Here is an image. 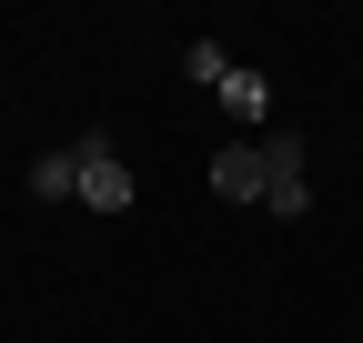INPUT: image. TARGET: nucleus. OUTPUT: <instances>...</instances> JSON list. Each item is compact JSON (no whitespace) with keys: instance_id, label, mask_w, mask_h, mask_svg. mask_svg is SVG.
Segmentation results:
<instances>
[{"instance_id":"nucleus-1","label":"nucleus","mask_w":363,"mask_h":343,"mask_svg":"<svg viewBox=\"0 0 363 343\" xmlns=\"http://www.w3.org/2000/svg\"><path fill=\"white\" fill-rule=\"evenodd\" d=\"M71 162H81V202H91V212H131V202H142V182H131V162H121V142L91 132V142H71Z\"/></svg>"},{"instance_id":"nucleus-2","label":"nucleus","mask_w":363,"mask_h":343,"mask_svg":"<svg viewBox=\"0 0 363 343\" xmlns=\"http://www.w3.org/2000/svg\"><path fill=\"white\" fill-rule=\"evenodd\" d=\"M262 202L283 212V223H303V202H313V192H303V142H293V132L262 142Z\"/></svg>"},{"instance_id":"nucleus-3","label":"nucleus","mask_w":363,"mask_h":343,"mask_svg":"<svg viewBox=\"0 0 363 343\" xmlns=\"http://www.w3.org/2000/svg\"><path fill=\"white\" fill-rule=\"evenodd\" d=\"M212 192L222 202H262V142H222L212 152Z\"/></svg>"},{"instance_id":"nucleus-4","label":"nucleus","mask_w":363,"mask_h":343,"mask_svg":"<svg viewBox=\"0 0 363 343\" xmlns=\"http://www.w3.org/2000/svg\"><path fill=\"white\" fill-rule=\"evenodd\" d=\"M30 192H40V202H81V162H71V152H40V162H30Z\"/></svg>"},{"instance_id":"nucleus-5","label":"nucleus","mask_w":363,"mask_h":343,"mask_svg":"<svg viewBox=\"0 0 363 343\" xmlns=\"http://www.w3.org/2000/svg\"><path fill=\"white\" fill-rule=\"evenodd\" d=\"M182 71H192L202 91H222V81H233V61H222V40H192V51H182Z\"/></svg>"},{"instance_id":"nucleus-6","label":"nucleus","mask_w":363,"mask_h":343,"mask_svg":"<svg viewBox=\"0 0 363 343\" xmlns=\"http://www.w3.org/2000/svg\"><path fill=\"white\" fill-rule=\"evenodd\" d=\"M222 101H233V111H272V81H262V71H233V81H222Z\"/></svg>"}]
</instances>
